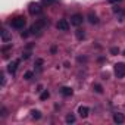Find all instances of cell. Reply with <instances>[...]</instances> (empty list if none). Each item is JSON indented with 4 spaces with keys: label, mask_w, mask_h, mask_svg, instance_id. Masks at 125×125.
<instances>
[{
    "label": "cell",
    "mask_w": 125,
    "mask_h": 125,
    "mask_svg": "<svg viewBox=\"0 0 125 125\" xmlns=\"http://www.w3.org/2000/svg\"><path fill=\"white\" fill-rule=\"evenodd\" d=\"M75 35H77V38H78V40H83V38L85 37V34H84V31H83V30H77Z\"/></svg>",
    "instance_id": "cell-13"
},
{
    "label": "cell",
    "mask_w": 125,
    "mask_h": 125,
    "mask_svg": "<svg viewBox=\"0 0 125 125\" xmlns=\"http://www.w3.org/2000/svg\"><path fill=\"white\" fill-rule=\"evenodd\" d=\"M60 93H62V96H65V97H69V96H72L74 90H72L71 87H63V88L60 90Z\"/></svg>",
    "instance_id": "cell-9"
},
{
    "label": "cell",
    "mask_w": 125,
    "mask_h": 125,
    "mask_svg": "<svg viewBox=\"0 0 125 125\" xmlns=\"http://www.w3.org/2000/svg\"><path fill=\"white\" fill-rule=\"evenodd\" d=\"M57 30H59V31H68V30H69L68 21H66V19H60V21L57 22Z\"/></svg>",
    "instance_id": "cell-6"
},
{
    "label": "cell",
    "mask_w": 125,
    "mask_h": 125,
    "mask_svg": "<svg viewBox=\"0 0 125 125\" xmlns=\"http://www.w3.org/2000/svg\"><path fill=\"white\" fill-rule=\"evenodd\" d=\"M116 2H121V0H107V3H116Z\"/></svg>",
    "instance_id": "cell-25"
},
{
    "label": "cell",
    "mask_w": 125,
    "mask_h": 125,
    "mask_svg": "<svg viewBox=\"0 0 125 125\" xmlns=\"http://www.w3.org/2000/svg\"><path fill=\"white\" fill-rule=\"evenodd\" d=\"M115 75L118 78H124L125 77V63H116L115 65Z\"/></svg>",
    "instance_id": "cell-3"
},
{
    "label": "cell",
    "mask_w": 125,
    "mask_h": 125,
    "mask_svg": "<svg viewBox=\"0 0 125 125\" xmlns=\"http://www.w3.org/2000/svg\"><path fill=\"white\" fill-rule=\"evenodd\" d=\"M9 38H10L9 32H8L6 30H2V40H3V43H8V41H9Z\"/></svg>",
    "instance_id": "cell-11"
},
{
    "label": "cell",
    "mask_w": 125,
    "mask_h": 125,
    "mask_svg": "<svg viewBox=\"0 0 125 125\" xmlns=\"http://www.w3.org/2000/svg\"><path fill=\"white\" fill-rule=\"evenodd\" d=\"M41 2L44 3V5H52V3H54L56 0H41Z\"/></svg>",
    "instance_id": "cell-20"
},
{
    "label": "cell",
    "mask_w": 125,
    "mask_h": 125,
    "mask_svg": "<svg viewBox=\"0 0 125 125\" xmlns=\"http://www.w3.org/2000/svg\"><path fill=\"white\" fill-rule=\"evenodd\" d=\"M110 53H112V54H118V53H119V49H118V47H112V49H110Z\"/></svg>",
    "instance_id": "cell-19"
},
{
    "label": "cell",
    "mask_w": 125,
    "mask_h": 125,
    "mask_svg": "<svg viewBox=\"0 0 125 125\" xmlns=\"http://www.w3.org/2000/svg\"><path fill=\"white\" fill-rule=\"evenodd\" d=\"M124 119H125V118H124L122 113H115V115H113V121H115L116 124H122Z\"/></svg>",
    "instance_id": "cell-10"
},
{
    "label": "cell",
    "mask_w": 125,
    "mask_h": 125,
    "mask_svg": "<svg viewBox=\"0 0 125 125\" xmlns=\"http://www.w3.org/2000/svg\"><path fill=\"white\" fill-rule=\"evenodd\" d=\"M88 21H90L91 24H97V22H99L97 16H96V15H94L93 12H90V13H88Z\"/></svg>",
    "instance_id": "cell-12"
},
{
    "label": "cell",
    "mask_w": 125,
    "mask_h": 125,
    "mask_svg": "<svg viewBox=\"0 0 125 125\" xmlns=\"http://www.w3.org/2000/svg\"><path fill=\"white\" fill-rule=\"evenodd\" d=\"M88 112H90V109L87 106H80V109H78V113H80L81 118H87L88 116Z\"/></svg>",
    "instance_id": "cell-8"
},
{
    "label": "cell",
    "mask_w": 125,
    "mask_h": 125,
    "mask_svg": "<svg viewBox=\"0 0 125 125\" xmlns=\"http://www.w3.org/2000/svg\"><path fill=\"white\" fill-rule=\"evenodd\" d=\"M31 116H32L34 119H40V118H41V112H40V110H32V112H31Z\"/></svg>",
    "instance_id": "cell-14"
},
{
    "label": "cell",
    "mask_w": 125,
    "mask_h": 125,
    "mask_svg": "<svg viewBox=\"0 0 125 125\" xmlns=\"http://www.w3.org/2000/svg\"><path fill=\"white\" fill-rule=\"evenodd\" d=\"M124 54H125V52H124Z\"/></svg>",
    "instance_id": "cell-26"
},
{
    "label": "cell",
    "mask_w": 125,
    "mask_h": 125,
    "mask_svg": "<svg viewBox=\"0 0 125 125\" xmlns=\"http://www.w3.org/2000/svg\"><path fill=\"white\" fill-rule=\"evenodd\" d=\"M46 24H47V21H46L44 18L38 19V21H37V22H35V24L30 28V32H31V34H37V32H40V31L46 27Z\"/></svg>",
    "instance_id": "cell-1"
},
{
    "label": "cell",
    "mask_w": 125,
    "mask_h": 125,
    "mask_svg": "<svg viewBox=\"0 0 125 125\" xmlns=\"http://www.w3.org/2000/svg\"><path fill=\"white\" fill-rule=\"evenodd\" d=\"M94 91H96V93H99V94H100V93H103L102 85H100V84H94Z\"/></svg>",
    "instance_id": "cell-17"
},
{
    "label": "cell",
    "mask_w": 125,
    "mask_h": 125,
    "mask_svg": "<svg viewBox=\"0 0 125 125\" xmlns=\"http://www.w3.org/2000/svg\"><path fill=\"white\" fill-rule=\"evenodd\" d=\"M28 10H30L31 15H38V13L41 12V6H40L38 3H30Z\"/></svg>",
    "instance_id": "cell-4"
},
{
    "label": "cell",
    "mask_w": 125,
    "mask_h": 125,
    "mask_svg": "<svg viewBox=\"0 0 125 125\" xmlns=\"http://www.w3.org/2000/svg\"><path fill=\"white\" fill-rule=\"evenodd\" d=\"M25 24H27V19H25L24 16H16V18H13V19L10 21V25H12L13 28H16V30L24 28Z\"/></svg>",
    "instance_id": "cell-2"
},
{
    "label": "cell",
    "mask_w": 125,
    "mask_h": 125,
    "mask_svg": "<svg viewBox=\"0 0 125 125\" xmlns=\"http://www.w3.org/2000/svg\"><path fill=\"white\" fill-rule=\"evenodd\" d=\"M18 65H19V60H13V62H10V63L8 65V71L13 75V74L16 72V69H18Z\"/></svg>",
    "instance_id": "cell-7"
},
{
    "label": "cell",
    "mask_w": 125,
    "mask_h": 125,
    "mask_svg": "<svg viewBox=\"0 0 125 125\" xmlns=\"http://www.w3.org/2000/svg\"><path fill=\"white\" fill-rule=\"evenodd\" d=\"M66 122H68V124H74V122H75V116H74L72 113L68 115V116H66Z\"/></svg>",
    "instance_id": "cell-16"
},
{
    "label": "cell",
    "mask_w": 125,
    "mask_h": 125,
    "mask_svg": "<svg viewBox=\"0 0 125 125\" xmlns=\"http://www.w3.org/2000/svg\"><path fill=\"white\" fill-rule=\"evenodd\" d=\"M24 78H25V80H31V78H32V72H31V71H28V72H25V75H24Z\"/></svg>",
    "instance_id": "cell-18"
},
{
    "label": "cell",
    "mask_w": 125,
    "mask_h": 125,
    "mask_svg": "<svg viewBox=\"0 0 125 125\" xmlns=\"http://www.w3.org/2000/svg\"><path fill=\"white\" fill-rule=\"evenodd\" d=\"M49 97H50V93H49L47 90H44V91L41 93V96H40V99H41V100H47Z\"/></svg>",
    "instance_id": "cell-15"
},
{
    "label": "cell",
    "mask_w": 125,
    "mask_h": 125,
    "mask_svg": "<svg viewBox=\"0 0 125 125\" xmlns=\"http://www.w3.org/2000/svg\"><path fill=\"white\" fill-rule=\"evenodd\" d=\"M83 15H80V13H75V15H72L71 16V24L72 25H75V27H78V25H81L83 24Z\"/></svg>",
    "instance_id": "cell-5"
},
{
    "label": "cell",
    "mask_w": 125,
    "mask_h": 125,
    "mask_svg": "<svg viewBox=\"0 0 125 125\" xmlns=\"http://www.w3.org/2000/svg\"><path fill=\"white\" fill-rule=\"evenodd\" d=\"M2 115H3V116H6V115H8V110H6V109H5V107H3V109H2Z\"/></svg>",
    "instance_id": "cell-23"
},
{
    "label": "cell",
    "mask_w": 125,
    "mask_h": 125,
    "mask_svg": "<svg viewBox=\"0 0 125 125\" xmlns=\"http://www.w3.org/2000/svg\"><path fill=\"white\" fill-rule=\"evenodd\" d=\"M56 50H57V49H56V46H53V47L50 49V52H52V53H56Z\"/></svg>",
    "instance_id": "cell-24"
},
{
    "label": "cell",
    "mask_w": 125,
    "mask_h": 125,
    "mask_svg": "<svg viewBox=\"0 0 125 125\" xmlns=\"http://www.w3.org/2000/svg\"><path fill=\"white\" fill-rule=\"evenodd\" d=\"M41 65H43V60H41V59H38V60H35V66H38V68H41Z\"/></svg>",
    "instance_id": "cell-21"
},
{
    "label": "cell",
    "mask_w": 125,
    "mask_h": 125,
    "mask_svg": "<svg viewBox=\"0 0 125 125\" xmlns=\"http://www.w3.org/2000/svg\"><path fill=\"white\" fill-rule=\"evenodd\" d=\"M30 54H31L30 52H25V53L22 54V57H24V59H28V57H30Z\"/></svg>",
    "instance_id": "cell-22"
}]
</instances>
